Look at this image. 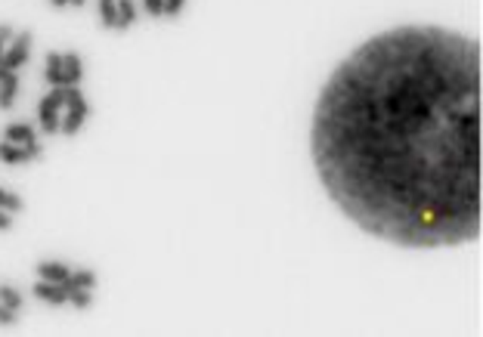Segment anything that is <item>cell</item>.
Listing matches in <instances>:
<instances>
[{
    "label": "cell",
    "instance_id": "obj_1",
    "mask_svg": "<svg viewBox=\"0 0 483 337\" xmlns=\"http://www.w3.org/2000/svg\"><path fill=\"white\" fill-rule=\"evenodd\" d=\"M480 44L400 25L360 44L326 81L310 152L328 198L396 248L480 239Z\"/></svg>",
    "mask_w": 483,
    "mask_h": 337
},
{
    "label": "cell",
    "instance_id": "obj_2",
    "mask_svg": "<svg viewBox=\"0 0 483 337\" xmlns=\"http://www.w3.org/2000/svg\"><path fill=\"white\" fill-rule=\"evenodd\" d=\"M90 118V103L87 96L81 93V87H65V108H62V124H59V133L65 137H74L81 133L84 121Z\"/></svg>",
    "mask_w": 483,
    "mask_h": 337
},
{
    "label": "cell",
    "instance_id": "obj_3",
    "mask_svg": "<svg viewBox=\"0 0 483 337\" xmlns=\"http://www.w3.org/2000/svg\"><path fill=\"white\" fill-rule=\"evenodd\" d=\"M65 108V87H50V93L38 103V124L44 133H59Z\"/></svg>",
    "mask_w": 483,
    "mask_h": 337
},
{
    "label": "cell",
    "instance_id": "obj_4",
    "mask_svg": "<svg viewBox=\"0 0 483 337\" xmlns=\"http://www.w3.org/2000/svg\"><path fill=\"white\" fill-rule=\"evenodd\" d=\"M31 40H35L31 31H16V38L10 40V47H6L0 65H4V69H10V72H19L22 65L31 59Z\"/></svg>",
    "mask_w": 483,
    "mask_h": 337
},
{
    "label": "cell",
    "instance_id": "obj_5",
    "mask_svg": "<svg viewBox=\"0 0 483 337\" xmlns=\"http://www.w3.org/2000/svg\"><path fill=\"white\" fill-rule=\"evenodd\" d=\"M40 155H44V146H40V142L16 146V142L0 139V161L4 164H28V161H38Z\"/></svg>",
    "mask_w": 483,
    "mask_h": 337
},
{
    "label": "cell",
    "instance_id": "obj_6",
    "mask_svg": "<svg viewBox=\"0 0 483 337\" xmlns=\"http://www.w3.org/2000/svg\"><path fill=\"white\" fill-rule=\"evenodd\" d=\"M31 294H35L38 300L50 303V307H62V303H69L72 285L69 282H44V279H38L35 288H31Z\"/></svg>",
    "mask_w": 483,
    "mask_h": 337
},
{
    "label": "cell",
    "instance_id": "obj_7",
    "mask_svg": "<svg viewBox=\"0 0 483 337\" xmlns=\"http://www.w3.org/2000/svg\"><path fill=\"white\" fill-rule=\"evenodd\" d=\"M19 96V74L0 65V112H10Z\"/></svg>",
    "mask_w": 483,
    "mask_h": 337
},
{
    "label": "cell",
    "instance_id": "obj_8",
    "mask_svg": "<svg viewBox=\"0 0 483 337\" xmlns=\"http://www.w3.org/2000/svg\"><path fill=\"white\" fill-rule=\"evenodd\" d=\"M4 139L16 142V146H28V142H38V130H35V124H28V121H13V124H6Z\"/></svg>",
    "mask_w": 483,
    "mask_h": 337
},
{
    "label": "cell",
    "instance_id": "obj_9",
    "mask_svg": "<svg viewBox=\"0 0 483 337\" xmlns=\"http://www.w3.org/2000/svg\"><path fill=\"white\" fill-rule=\"evenodd\" d=\"M35 273H38V279H44V282H65L72 275V266L62 263V260H40L35 266Z\"/></svg>",
    "mask_w": 483,
    "mask_h": 337
},
{
    "label": "cell",
    "instance_id": "obj_10",
    "mask_svg": "<svg viewBox=\"0 0 483 337\" xmlns=\"http://www.w3.org/2000/svg\"><path fill=\"white\" fill-rule=\"evenodd\" d=\"M84 78V59L78 53H62V87H78Z\"/></svg>",
    "mask_w": 483,
    "mask_h": 337
},
{
    "label": "cell",
    "instance_id": "obj_11",
    "mask_svg": "<svg viewBox=\"0 0 483 337\" xmlns=\"http://www.w3.org/2000/svg\"><path fill=\"white\" fill-rule=\"evenodd\" d=\"M44 78H47L50 87H62V53H47Z\"/></svg>",
    "mask_w": 483,
    "mask_h": 337
},
{
    "label": "cell",
    "instance_id": "obj_12",
    "mask_svg": "<svg viewBox=\"0 0 483 337\" xmlns=\"http://www.w3.org/2000/svg\"><path fill=\"white\" fill-rule=\"evenodd\" d=\"M137 16H140V10H137V0H118V28H131L133 22H137Z\"/></svg>",
    "mask_w": 483,
    "mask_h": 337
},
{
    "label": "cell",
    "instance_id": "obj_13",
    "mask_svg": "<svg viewBox=\"0 0 483 337\" xmlns=\"http://www.w3.org/2000/svg\"><path fill=\"white\" fill-rule=\"evenodd\" d=\"M0 303H4V307H10V309H16V313H22L25 297H22V291L16 288V285H0Z\"/></svg>",
    "mask_w": 483,
    "mask_h": 337
},
{
    "label": "cell",
    "instance_id": "obj_14",
    "mask_svg": "<svg viewBox=\"0 0 483 337\" xmlns=\"http://www.w3.org/2000/svg\"><path fill=\"white\" fill-rule=\"evenodd\" d=\"M65 282H69L72 288H90L93 291V285H96V273H93V269H72V275Z\"/></svg>",
    "mask_w": 483,
    "mask_h": 337
},
{
    "label": "cell",
    "instance_id": "obj_15",
    "mask_svg": "<svg viewBox=\"0 0 483 337\" xmlns=\"http://www.w3.org/2000/svg\"><path fill=\"white\" fill-rule=\"evenodd\" d=\"M0 210H6V214H19V210H25L22 195H16V192L0 186Z\"/></svg>",
    "mask_w": 483,
    "mask_h": 337
},
{
    "label": "cell",
    "instance_id": "obj_16",
    "mask_svg": "<svg viewBox=\"0 0 483 337\" xmlns=\"http://www.w3.org/2000/svg\"><path fill=\"white\" fill-rule=\"evenodd\" d=\"M99 22L106 28H118V0H99Z\"/></svg>",
    "mask_w": 483,
    "mask_h": 337
},
{
    "label": "cell",
    "instance_id": "obj_17",
    "mask_svg": "<svg viewBox=\"0 0 483 337\" xmlns=\"http://www.w3.org/2000/svg\"><path fill=\"white\" fill-rule=\"evenodd\" d=\"M69 303L74 309H87L90 303H93V294H90V288H72V294H69Z\"/></svg>",
    "mask_w": 483,
    "mask_h": 337
},
{
    "label": "cell",
    "instance_id": "obj_18",
    "mask_svg": "<svg viewBox=\"0 0 483 337\" xmlns=\"http://www.w3.org/2000/svg\"><path fill=\"white\" fill-rule=\"evenodd\" d=\"M13 38H16V28H13V25H0V59H4V53H6V47H10Z\"/></svg>",
    "mask_w": 483,
    "mask_h": 337
},
{
    "label": "cell",
    "instance_id": "obj_19",
    "mask_svg": "<svg viewBox=\"0 0 483 337\" xmlns=\"http://www.w3.org/2000/svg\"><path fill=\"white\" fill-rule=\"evenodd\" d=\"M143 6H146V13L152 19H161V16H165V0H143Z\"/></svg>",
    "mask_w": 483,
    "mask_h": 337
},
{
    "label": "cell",
    "instance_id": "obj_20",
    "mask_svg": "<svg viewBox=\"0 0 483 337\" xmlns=\"http://www.w3.org/2000/svg\"><path fill=\"white\" fill-rule=\"evenodd\" d=\"M183 6H186V0H165V16L167 19H177V16L183 13Z\"/></svg>",
    "mask_w": 483,
    "mask_h": 337
},
{
    "label": "cell",
    "instance_id": "obj_21",
    "mask_svg": "<svg viewBox=\"0 0 483 337\" xmlns=\"http://www.w3.org/2000/svg\"><path fill=\"white\" fill-rule=\"evenodd\" d=\"M16 322H19V313L0 303V325H16Z\"/></svg>",
    "mask_w": 483,
    "mask_h": 337
},
{
    "label": "cell",
    "instance_id": "obj_22",
    "mask_svg": "<svg viewBox=\"0 0 483 337\" xmlns=\"http://www.w3.org/2000/svg\"><path fill=\"white\" fill-rule=\"evenodd\" d=\"M13 229V217L6 210H0V232H10Z\"/></svg>",
    "mask_w": 483,
    "mask_h": 337
},
{
    "label": "cell",
    "instance_id": "obj_23",
    "mask_svg": "<svg viewBox=\"0 0 483 337\" xmlns=\"http://www.w3.org/2000/svg\"><path fill=\"white\" fill-rule=\"evenodd\" d=\"M50 6H53V10H65V6H69V0H50Z\"/></svg>",
    "mask_w": 483,
    "mask_h": 337
}]
</instances>
